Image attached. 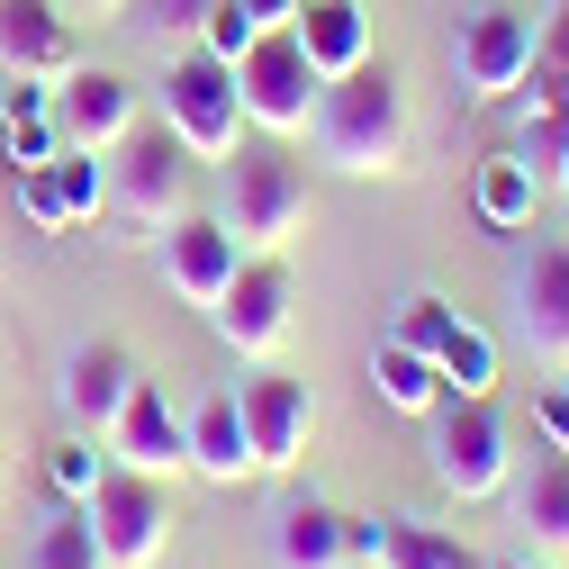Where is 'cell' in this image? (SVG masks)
<instances>
[{
    "label": "cell",
    "instance_id": "obj_26",
    "mask_svg": "<svg viewBox=\"0 0 569 569\" xmlns=\"http://www.w3.org/2000/svg\"><path fill=\"white\" fill-rule=\"evenodd\" d=\"M435 371H443L452 398H488V389H497V343H488L479 326H452L443 352H435Z\"/></svg>",
    "mask_w": 569,
    "mask_h": 569
},
{
    "label": "cell",
    "instance_id": "obj_40",
    "mask_svg": "<svg viewBox=\"0 0 569 569\" xmlns=\"http://www.w3.org/2000/svg\"><path fill=\"white\" fill-rule=\"evenodd\" d=\"M560 199H569V172H560Z\"/></svg>",
    "mask_w": 569,
    "mask_h": 569
},
{
    "label": "cell",
    "instance_id": "obj_33",
    "mask_svg": "<svg viewBox=\"0 0 569 569\" xmlns=\"http://www.w3.org/2000/svg\"><path fill=\"white\" fill-rule=\"evenodd\" d=\"M127 10H136V28H154V37H199L208 0H127Z\"/></svg>",
    "mask_w": 569,
    "mask_h": 569
},
{
    "label": "cell",
    "instance_id": "obj_14",
    "mask_svg": "<svg viewBox=\"0 0 569 569\" xmlns=\"http://www.w3.org/2000/svg\"><path fill=\"white\" fill-rule=\"evenodd\" d=\"M497 497L516 507V525H525L533 551H569V452H560V443L516 452V461H507V488H497Z\"/></svg>",
    "mask_w": 569,
    "mask_h": 569
},
{
    "label": "cell",
    "instance_id": "obj_1",
    "mask_svg": "<svg viewBox=\"0 0 569 569\" xmlns=\"http://www.w3.org/2000/svg\"><path fill=\"white\" fill-rule=\"evenodd\" d=\"M308 136H317V154L335 172H352V181L398 172V154H407V91H398V73H389V63H352V73H335L317 91Z\"/></svg>",
    "mask_w": 569,
    "mask_h": 569
},
{
    "label": "cell",
    "instance_id": "obj_28",
    "mask_svg": "<svg viewBox=\"0 0 569 569\" xmlns=\"http://www.w3.org/2000/svg\"><path fill=\"white\" fill-rule=\"evenodd\" d=\"M452 326H461V317H452V299H435V290H416V299H398V326H389V343H407V352H425V362H435Z\"/></svg>",
    "mask_w": 569,
    "mask_h": 569
},
{
    "label": "cell",
    "instance_id": "obj_11",
    "mask_svg": "<svg viewBox=\"0 0 569 569\" xmlns=\"http://www.w3.org/2000/svg\"><path fill=\"white\" fill-rule=\"evenodd\" d=\"M154 253H163V280H172L181 308H218L227 280H236V262H244V244L227 236V218H199V208L154 236Z\"/></svg>",
    "mask_w": 569,
    "mask_h": 569
},
{
    "label": "cell",
    "instance_id": "obj_5",
    "mask_svg": "<svg viewBox=\"0 0 569 569\" xmlns=\"http://www.w3.org/2000/svg\"><path fill=\"white\" fill-rule=\"evenodd\" d=\"M317 63L299 54V37L290 28H262L244 54H236V100H244V127L253 136H271V146H290V136H308V118H317Z\"/></svg>",
    "mask_w": 569,
    "mask_h": 569
},
{
    "label": "cell",
    "instance_id": "obj_3",
    "mask_svg": "<svg viewBox=\"0 0 569 569\" xmlns=\"http://www.w3.org/2000/svg\"><path fill=\"white\" fill-rule=\"evenodd\" d=\"M308 227V172L280 154V146H236V163H227V236L244 244V253H280Z\"/></svg>",
    "mask_w": 569,
    "mask_h": 569
},
{
    "label": "cell",
    "instance_id": "obj_34",
    "mask_svg": "<svg viewBox=\"0 0 569 569\" xmlns=\"http://www.w3.org/2000/svg\"><path fill=\"white\" fill-rule=\"evenodd\" d=\"M19 199H28V218H37V227H63V190H54V163H28V172H19Z\"/></svg>",
    "mask_w": 569,
    "mask_h": 569
},
{
    "label": "cell",
    "instance_id": "obj_21",
    "mask_svg": "<svg viewBox=\"0 0 569 569\" xmlns=\"http://www.w3.org/2000/svg\"><path fill=\"white\" fill-rule=\"evenodd\" d=\"M380 569H488L461 533H443V525H416V516H380V551H371Z\"/></svg>",
    "mask_w": 569,
    "mask_h": 569
},
{
    "label": "cell",
    "instance_id": "obj_15",
    "mask_svg": "<svg viewBox=\"0 0 569 569\" xmlns=\"http://www.w3.org/2000/svg\"><path fill=\"white\" fill-rule=\"evenodd\" d=\"M452 63H461V91H470V100H507V91L525 82V63H533V19H516V10H479V19L461 28Z\"/></svg>",
    "mask_w": 569,
    "mask_h": 569
},
{
    "label": "cell",
    "instance_id": "obj_20",
    "mask_svg": "<svg viewBox=\"0 0 569 569\" xmlns=\"http://www.w3.org/2000/svg\"><path fill=\"white\" fill-rule=\"evenodd\" d=\"M271 560L280 569H352V542H343V516L335 507H280L271 516Z\"/></svg>",
    "mask_w": 569,
    "mask_h": 569
},
{
    "label": "cell",
    "instance_id": "obj_37",
    "mask_svg": "<svg viewBox=\"0 0 569 569\" xmlns=\"http://www.w3.org/2000/svg\"><path fill=\"white\" fill-rule=\"evenodd\" d=\"M82 10H91V19H118V10H127V0H82Z\"/></svg>",
    "mask_w": 569,
    "mask_h": 569
},
{
    "label": "cell",
    "instance_id": "obj_35",
    "mask_svg": "<svg viewBox=\"0 0 569 569\" xmlns=\"http://www.w3.org/2000/svg\"><path fill=\"white\" fill-rule=\"evenodd\" d=\"M533 425H542V443L569 452V389H542V398H533Z\"/></svg>",
    "mask_w": 569,
    "mask_h": 569
},
{
    "label": "cell",
    "instance_id": "obj_13",
    "mask_svg": "<svg viewBox=\"0 0 569 569\" xmlns=\"http://www.w3.org/2000/svg\"><path fill=\"white\" fill-rule=\"evenodd\" d=\"M136 380H146V371H136V352H127V343H73V352H63V380H54L63 425L100 443L109 425H118V407H127Z\"/></svg>",
    "mask_w": 569,
    "mask_h": 569
},
{
    "label": "cell",
    "instance_id": "obj_17",
    "mask_svg": "<svg viewBox=\"0 0 569 569\" xmlns=\"http://www.w3.org/2000/svg\"><path fill=\"white\" fill-rule=\"evenodd\" d=\"M73 19H54V0H0V73L19 82H63L73 73Z\"/></svg>",
    "mask_w": 569,
    "mask_h": 569
},
{
    "label": "cell",
    "instance_id": "obj_10",
    "mask_svg": "<svg viewBox=\"0 0 569 569\" xmlns=\"http://www.w3.org/2000/svg\"><path fill=\"white\" fill-rule=\"evenodd\" d=\"M46 109H54V136H63V146L109 154L118 136L136 127V82H127V73H109V63H73V73L46 91Z\"/></svg>",
    "mask_w": 569,
    "mask_h": 569
},
{
    "label": "cell",
    "instance_id": "obj_2",
    "mask_svg": "<svg viewBox=\"0 0 569 569\" xmlns=\"http://www.w3.org/2000/svg\"><path fill=\"white\" fill-rule=\"evenodd\" d=\"M163 127H172V146L190 154V163H236V146H244V100H236V63H218L208 46H190V54H172L163 63Z\"/></svg>",
    "mask_w": 569,
    "mask_h": 569
},
{
    "label": "cell",
    "instance_id": "obj_7",
    "mask_svg": "<svg viewBox=\"0 0 569 569\" xmlns=\"http://www.w3.org/2000/svg\"><path fill=\"white\" fill-rule=\"evenodd\" d=\"M425 425H435V479L452 488V497H497L507 488V461H516V443H507V416H497L488 398H435L425 407Z\"/></svg>",
    "mask_w": 569,
    "mask_h": 569
},
{
    "label": "cell",
    "instance_id": "obj_27",
    "mask_svg": "<svg viewBox=\"0 0 569 569\" xmlns=\"http://www.w3.org/2000/svg\"><path fill=\"white\" fill-rule=\"evenodd\" d=\"M525 172L542 181V190H560V172H569V109H551V100H533L525 109Z\"/></svg>",
    "mask_w": 569,
    "mask_h": 569
},
{
    "label": "cell",
    "instance_id": "obj_23",
    "mask_svg": "<svg viewBox=\"0 0 569 569\" xmlns=\"http://www.w3.org/2000/svg\"><path fill=\"white\" fill-rule=\"evenodd\" d=\"M371 389H380L398 416H425V407L443 398V371L425 362V352H407V343H380V352H371Z\"/></svg>",
    "mask_w": 569,
    "mask_h": 569
},
{
    "label": "cell",
    "instance_id": "obj_6",
    "mask_svg": "<svg viewBox=\"0 0 569 569\" xmlns=\"http://www.w3.org/2000/svg\"><path fill=\"white\" fill-rule=\"evenodd\" d=\"M82 516H91V533H100V569H154L163 560V542H172V497H163V479H146V470H100V488L82 497Z\"/></svg>",
    "mask_w": 569,
    "mask_h": 569
},
{
    "label": "cell",
    "instance_id": "obj_9",
    "mask_svg": "<svg viewBox=\"0 0 569 569\" xmlns=\"http://www.w3.org/2000/svg\"><path fill=\"white\" fill-rule=\"evenodd\" d=\"M100 443H109V461H118V470H146V479H163V488H172V479L190 470V416L163 398V380H136V389H127V407H118V425H109Z\"/></svg>",
    "mask_w": 569,
    "mask_h": 569
},
{
    "label": "cell",
    "instance_id": "obj_12",
    "mask_svg": "<svg viewBox=\"0 0 569 569\" xmlns=\"http://www.w3.org/2000/svg\"><path fill=\"white\" fill-rule=\"evenodd\" d=\"M236 407H244L253 470H290V461L308 452V425H317V398H308V380H290V371H253V380L236 389Z\"/></svg>",
    "mask_w": 569,
    "mask_h": 569
},
{
    "label": "cell",
    "instance_id": "obj_19",
    "mask_svg": "<svg viewBox=\"0 0 569 569\" xmlns=\"http://www.w3.org/2000/svg\"><path fill=\"white\" fill-rule=\"evenodd\" d=\"M190 470L218 479V488L253 479V443H244V407H236V389H218V398L190 407Z\"/></svg>",
    "mask_w": 569,
    "mask_h": 569
},
{
    "label": "cell",
    "instance_id": "obj_22",
    "mask_svg": "<svg viewBox=\"0 0 569 569\" xmlns=\"http://www.w3.org/2000/svg\"><path fill=\"white\" fill-rule=\"evenodd\" d=\"M533 208H542V181L525 172L516 146H497V154L479 163V218H488L497 236H525V227H533Z\"/></svg>",
    "mask_w": 569,
    "mask_h": 569
},
{
    "label": "cell",
    "instance_id": "obj_18",
    "mask_svg": "<svg viewBox=\"0 0 569 569\" xmlns=\"http://www.w3.org/2000/svg\"><path fill=\"white\" fill-rule=\"evenodd\" d=\"M290 37H299V54L317 63V82L352 73V63H371V19H362V0H299Z\"/></svg>",
    "mask_w": 569,
    "mask_h": 569
},
{
    "label": "cell",
    "instance_id": "obj_25",
    "mask_svg": "<svg viewBox=\"0 0 569 569\" xmlns=\"http://www.w3.org/2000/svg\"><path fill=\"white\" fill-rule=\"evenodd\" d=\"M516 91H525V109H533V100L569 109V0L533 28V63H525V82H516Z\"/></svg>",
    "mask_w": 569,
    "mask_h": 569
},
{
    "label": "cell",
    "instance_id": "obj_29",
    "mask_svg": "<svg viewBox=\"0 0 569 569\" xmlns=\"http://www.w3.org/2000/svg\"><path fill=\"white\" fill-rule=\"evenodd\" d=\"M37 569H100V533L82 507H63L46 533H37Z\"/></svg>",
    "mask_w": 569,
    "mask_h": 569
},
{
    "label": "cell",
    "instance_id": "obj_38",
    "mask_svg": "<svg viewBox=\"0 0 569 569\" xmlns=\"http://www.w3.org/2000/svg\"><path fill=\"white\" fill-rule=\"evenodd\" d=\"M497 569H533V560H497Z\"/></svg>",
    "mask_w": 569,
    "mask_h": 569
},
{
    "label": "cell",
    "instance_id": "obj_16",
    "mask_svg": "<svg viewBox=\"0 0 569 569\" xmlns=\"http://www.w3.org/2000/svg\"><path fill=\"white\" fill-rule=\"evenodd\" d=\"M516 326L542 362H569V244H525L516 262Z\"/></svg>",
    "mask_w": 569,
    "mask_h": 569
},
{
    "label": "cell",
    "instance_id": "obj_31",
    "mask_svg": "<svg viewBox=\"0 0 569 569\" xmlns=\"http://www.w3.org/2000/svg\"><path fill=\"white\" fill-rule=\"evenodd\" d=\"M0 146H10V172H28V163H54V154H63L54 109H37V118H0Z\"/></svg>",
    "mask_w": 569,
    "mask_h": 569
},
{
    "label": "cell",
    "instance_id": "obj_24",
    "mask_svg": "<svg viewBox=\"0 0 569 569\" xmlns=\"http://www.w3.org/2000/svg\"><path fill=\"white\" fill-rule=\"evenodd\" d=\"M54 190H63V227H100L109 218V154L63 146L54 154Z\"/></svg>",
    "mask_w": 569,
    "mask_h": 569
},
{
    "label": "cell",
    "instance_id": "obj_32",
    "mask_svg": "<svg viewBox=\"0 0 569 569\" xmlns=\"http://www.w3.org/2000/svg\"><path fill=\"white\" fill-rule=\"evenodd\" d=\"M46 470H54V488H63V497H73V507H82V497L100 488V470H109V452H91V435H63Z\"/></svg>",
    "mask_w": 569,
    "mask_h": 569
},
{
    "label": "cell",
    "instance_id": "obj_36",
    "mask_svg": "<svg viewBox=\"0 0 569 569\" xmlns=\"http://www.w3.org/2000/svg\"><path fill=\"white\" fill-rule=\"evenodd\" d=\"M244 10H253L262 28H290V19H299V0H244Z\"/></svg>",
    "mask_w": 569,
    "mask_h": 569
},
{
    "label": "cell",
    "instance_id": "obj_30",
    "mask_svg": "<svg viewBox=\"0 0 569 569\" xmlns=\"http://www.w3.org/2000/svg\"><path fill=\"white\" fill-rule=\"evenodd\" d=\"M253 37H262V19L244 10V0H208V19H199V46L218 54V63H236V54L253 46Z\"/></svg>",
    "mask_w": 569,
    "mask_h": 569
},
{
    "label": "cell",
    "instance_id": "obj_39",
    "mask_svg": "<svg viewBox=\"0 0 569 569\" xmlns=\"http://www.w3.org/2000/svg\"><path fill=\"white\" fill-rule=\"evenodd\" d=\"M352 569H380V560H352Z\"/></svg>",
    "mask_w": 569,
    "mask_h": 569
},
{
    "label": "cell",
    "instance_id": "obj_4",
    "mask_svg": "<svg viewBox=\"0 0 569 569\" xmlns=\"http://www.w3.org/2000/svg\"><path fill=\"white\" fill-rule=\"evenodd\" d=\"M190 172H199V163L172 146V127H146V118H136L118 146H109V218L163 236L172 218H190Z\"/></svg>",
    "mask_w": 569,
    "mask_h": 569
},
{
    "label": "cell",
    "instance_id": "obj_8",
    "mask_svg": "<svg viewBox=\"0 0 569 569\" xmlns=\"http://www.w3.org/2000/svg\"><path fill=\"white\" fill-rule=\"evenodd\" d=\"M208 326H218L244 362H271L280 335H290V262L280 253H244L236 280H227V299L208 308Z\"/></svg>",
    "mask_w": 569,
    "mask_h": 569
}]
</instances>
